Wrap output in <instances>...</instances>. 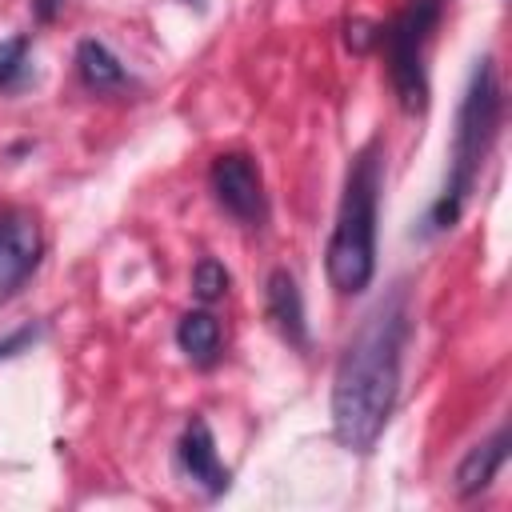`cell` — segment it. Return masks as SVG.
<instances>
[{
	"label": "cell",
	"instance_id": "1",
	"mask_svg": "<svg viewBox=\"0 0 512 512\" xmlns=\"http://www.w3.org/2000/svg\"><path fill=\"white\" fill-rule=\"evenodd\" d=\"M408 332V300L396 288L360 320V328L344 344L332 376V432L344 448L372 452V444L380 440L396 408Z\"/></svg>",
	"mask_w": 512,
	"mask_h": 512
},
{
	"label": "cell",
	"instance_id": "2",
	"mask_svg": "<svg viewBox=\"0 0 512 512\" xmlns=\"http://www.w3.org/2000/svg\"><path fill=\"white\" fill-rule=\"evenodd\" d=\"M500 128V84H496V68L492 56L476 60L464 100L456 108V132H452V156H448V180L440 188V196L432 200L428 216H424V236H436L444 228H452L476 188V176L492 152Z\"/></svg>",
	"mask_w": 512,
	"mask_h": 512
},
{
	"label": "cell",
	"instance_id": "3",
	"mask_svg": "<svg viewBox=\"0 0 512 512\" xmlns=\"http://www.w3.org/2000/svg\"><path fill=\"white\" fill-rule=\"evenodd\" d=\"M380 176H384V160H380V140H368L344 176V196L336 208V224L328 236V252H324V268H328V284L336 292H364L372 272H376V204H380Z\"/></svg>",
	"mask_w": 512,
	"mask_h": 512
},
{
	"label": "cell",
	"instance_id": "4",
	"mask_svg": "<svg viewBox=\"0 0 512 512\" xmlns=\"http://www.w3.org/2000/svg\"><path fill=\"white\" fill-rule=\"evenodd\" d=\"M444 16V0H408L376 36V48L388 56V76L400 96L404 112H424L428 104V72H424V52Z\"/></svg>",
	"mask_w": 512,
	"mask_h": 512
},
{
	"label": "cell",
	"instance_id": "5",
	"mask_svg": "<svg viewBox=\"0 0 512 512\" xmlns=\"http://www.w3.org/2000/svg\"><path fill=\"white\" fill-rule=\"evenodd\" d=\"M208 184H212L216 204L228 216H236L248 228L264 224V216H268L264 176H260V168H256V160L248 152H224V156H216L212 160V172H208Z\"/></svg>",
	"mask_w": 512,
	"mask_h": 512
},
{
	"label": "cell",
	"instance_id": "6",
	"mask_svg": "<svg viewBox=\"0 0 512 512\" xmlns=\"http://www.w3.org/2000/svg\"><path fill=\"white\" fill-rule=\"evenodd\" d=\"M44 236L28 208H0V300L12 296L40 264Z\"/></svg>",
	"mask_w": 512,
	"mask_h": 512
},
{
	"label": "cell",
	"instance_id": "7",
	"mask_svg": "<svg viewBox=\"0 0 512 512\" xmlns=\"http://www.w3.org/2000/svg\"><path fill=\"white\" fill-rule=\"evenodd\" d=\"M176 460H180V472H184L196 488H204L208 496L228 492L232 472H228V464H224L220 452H216V440H212L208 420H200V416L188 420V428L180 432V444H176Z\"/></svg>",
	"mask_w": 512,
	"mask_h": 512
},
{
	"label": "cell",
	"instance_id": "8",
	"mask_svg": "<svg viewBox=\"0 0 512 512\" xmlns=\"http://www.w3.org/2000/svg\"><path fill=\"white\" fill-rule=\"evenodd\" d=\"M264 308L268 320L276 324V332L292 344V348H308V320H304V300L296 288V276L288 268H276L268 276V292H264Z\"/></svg>",
	"mask_w": 512,
	"mask_h": 512
},
{
	"label": "cell",
	"instance_id": "9",
	"mask_svg": "<svg viewBox=\"0 0 512 512\" xmlns=\"http://www.w3.org/2000/svg\"><path fill=\"white\" fill-rule=\"evenodd\" d=\"M504 456H508V428H496L484 444H476V448L460 460V468H456V492H460V496L484 492V488L496 480Z\"/></svg>",
	"mask_w": 512,
	"mask_h": 512
},
{
	"label": "cell",
	"instance_id": "10",
	"mask_svg": "<svg viewBox=\"0 0 512 512\" xmlns=\"http://www.w3.org/2000/svg\"><path fill=\"white\" fill-rule=\"evenodd\" d=\"M76 68H80V80L92 88V92H120L128 84V72L124 64L112 56L108 44L100 40H80L76 48Z\"/></svg>",
	"mask_w": 512,
	"mask_h": 512
},
{
	"label": "cell",
	"instance_id": "11",
	"mask_svg": "<svg viewBox=\"0 0 512 512\" xmlns=\"http://www.w3.org/2000/svg\"><path fill=\"white\" fill-rule=\"evenodd\" d=\"M176 344L184 348L188 360L212 364V356L220 348V320L212 312H184L176 324Z\"/></svg>",
	"mask_w": 512,
	"mask_h": 512
},
{
	"label": "cell",
	"instance_id": "12",
	"mask_svg": "<svg viewBox=\"0 0 512 512\" xmlns=\"http://www.w3.org/2000/svg\"><path fill=\"white\" fill-rule=\"evenodd\" d=\"M28 48H32V36H8V40H0V92H20L32 80Z\"/></svg>",
	"mask_w": 512,
	"mask_h": 512
},
{
	"label": "cell",
	"instance_id": "13",
	"mask_svg": "<svg viewBox=\"0 0 512 512\" xmlns=\"http://www.w3.org/2000/svg\"><path fill=\"white\" fill-rule=\"evenodd\" d=\"M228 284H232L228 268H224L220 260H212V256H204V260L192 268V292H196L200 300H220V296L228 292Z\"/></svg>",
	"mask_w": 512,
	"mask_h": 512
},
{
	"label": "cell",
	"instance_id": "14",
	"mask_svg": "<svg viewBox=\"0 0 512 512\" xmlns=\"http://www.w3.org/2000/svg\"><path fill=\"white\" fill-rule=\"evenodd\" d=\"M40 340V328L36 324H24V328H16V332H8L4 340H0V360H8V356H16V352H24V348H32Z\"/></svg>",
	"mask_w": 512,
	"mask_h": 512
},
{
	"label": "cell",
	"instance_id": "15",
	"mask_svg": "<svg viewBox=\"0 0 512 512\" xmlns=\"http://www.w3.org/2000/svg\"><path fill=\"white\" fill-rule=\"evenodd\" d=\"M376 36H380V24H368V20H352V24H348V48H352V52L376 48Z\"/></svg>",
	"mask_w": 512,
	"mask_h": 512
},
{
	"label": "cell",
	"instance_id": "16",
	"mask_svg": "<svg viewBox=\"0 0 512 512\" xmlns=\"http://www.w3.org/2000/svg\"><path fill=\"white\" fill-rule=\"evenodd\" d=\"M64 0H32V12L40 16V20H52L56 16V8H60Z\"/></svg>",
	"mask_w": 512,
	"mask_h": 512
}]
</instances>
